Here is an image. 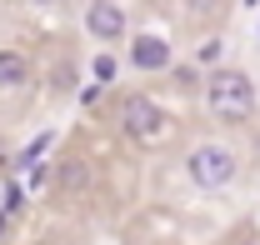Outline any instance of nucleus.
Instances as JSON below:
<instances>
[{
	"label": "nucleus",
	"mask_w": 260,
	"mask_h": 245,
	"mask_svg": "<svg viewBox=\"0 0 260 245\" xmlns=\"http://www.w3.org/2000/svg\"><path fill=\"white\" fill-rule=\"evenodd\" d=\"M85 25H90L95 40H120V35H125V10H120L115 0H90Z\"/></svg>",
	"instance_id": "20e7f679"
},
{
	"label": "nucleus",
	"mask_w": 260,
	"mask_h": 245,
	"mask_svg": "<svg viewBox=\"0 0 260 245\" xmlns=\"http://www.w3.org/2000/svg\"><path fill=\"white\" fill-rule=\"evenodd\" d=\"M20 80H25V55L0 50V85H20Z\"/></svg>",
	"instance_id": "423d86ee"
},
{
	"label": "nucleus",
	"mask_w": 260,
	"mask_h": 245,
	"mask_svg": "<svg viewBox=\"0 0 260 245\" xmlns=\"http://www.w3.org/2000/svg\"><path fill=\"white\" fill-rule=\"evenodd\" d=\"M190 175H195V185H205V190H220V185H230V175H235V155H230L225 145H200V150H190Z\"/></svg>",
	"instance_id": "f03ea898"
},
{
	"label": "nucleus",
	"mask_w": 260,
	"mask_h": 245,
	"mask_svg": "<svg viewBox=\"0 0 260 245\" xmlns=\"http://www.w3.org/2000/svg\"><path fill=\"white\" fill-rule=\"evenodd\" d=\"M95 75H100V80H110V75H115V60H110V55H95Z\"/></svg>",
	"instance_id": "0eeeda50"
},
{
	"label": "nucleus",
	"mask_w": 260,
	"mask_h": 245,
	"mask_svg": "<svg viewBox=\"0 0 260 245\" xmlns=\"http://www.w3.org/2000/svg\"><path fill=\"white\" fill-rule=\"evenodd\" d=\"M205 100H210V110H215L220 120L240 125V120H250V110H255V85H250V75H240V70H215V75L205 80Z\"/></svg>",
	"instance_id": "f257e3e1"
},
{
	"label": "nucleus",
	"mask_w": 260,
	"mask_h": 245,
	"mask_svg": "<svg viewBox=\"0 0 260 245\" xmlns=\"http://www.w3.org/2000/svg\"><path fill=\"white\" fill-rule=\"evenodd\" d=\"M120 120L135 140H155L165 130V110L150 100V95H125V110H120Z\"/></svg>",
	"instance_id": "7ed1b4c3"
},
{
	"label": "nucleus",
	"mask_w": 260,
	"mask_h": 245,
	"mask_svg": "<svg viewBox=\"0 0 260 245\" xmlns=\"http://www.w3.org/2000/svg\"><path fill=\"white\" fill-rule=\"evenodd\" d=\"M130 60L140 65V70H160V65H170V45H165L160 35H135L130 40Z\"/></svg>",
	"instance_id": "39448f33"
}]
</instances>
